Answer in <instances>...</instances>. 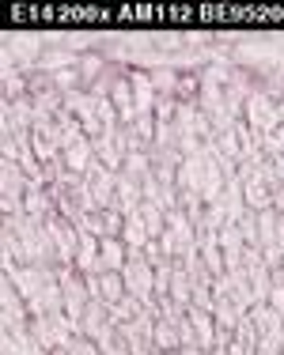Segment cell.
Wrapping results in <instances>:
<instances>
[{"label":"cell","mask_w":284,"mask_h":355,"mask_svg":"<svg viewBox=\"0 0 284 355\" xmlns=\"http://www.w3.org/2000/svg\"><path fill=\"white\" fill-rule=\"evenodd\" d=\"M31 333L35 340L46 348L49 355L53 352H69L72 344L80 340V325L69 314H53V318H31Z\"/></svg>","instance_id":"obj_1"},{"label":"cell","mask_w":284,"mask_h":355,"mask_svg":"<svg viewBox=\"0 0 284 355\" xmlns=\"http://www.w3.org/2000/svg\"><path fill=\"white\" fill-rule=\"evenodd\" d=\"M160 246H163V253H167L171 261H182L186 253L197 250V227H194V219L182 212V208L167 212V227H163Z\"/></svg>","instance_id":"obj_2"},{"label":"cell","mask_w":284,"mask_h":355,"mask_svg":"<svg viewBox=\"0 0 284 355\" xmlns=\"http://www.w3.org/2000/svg\"><path fill=\"white\" fill-rule=\"evenodd\" d=\"M122 280H125V291H129L133 299H140L144 306L156 302V268L148 265L144 250H129V261H125V268H122Z\"/></svg>","instance_id":"obj_3"},{"label":"cell","mask_w":284,"mask_h":355,"mask_svg":"<svg viewBox=\"0 0 284 355\" xmlns=\"http://www.w3.org/2000/svg\"><path fill=\"white\" fill-rule=\"evenodd\" d=\"M178 336H182V348H205L212 352L216 348V321L208 310H197V306H186V314L178 321Z\"/></svg>","instance_id":"obj_4"},{"label":"cell","mask_w":284,"mask_h":355,"mask_svg":"<svg viewBox=\"0 0 284 355\" xmlns=\"http://www.w3.org/2000/svg\"><path fill=\"white\" fill-rule=\"evenodd\" d=\"M243 121L258 132V137H269V132L281 125V117H277V98H273L265 87H258L254 95L247 98V106H243Z\"/></svg>","instance_id":"obj_5"},{"label":"cell","mask_w":284,"mask_h":355,"mask_svg":"<svg viewBox=\"0 0 284 355\" xmlns=\"http://www.w3.org/2000/svg\"><path fill=\"white\" fill-rule=\"evenodd\" d=\"M46 227H49V239H53V250H57V268H72L76 250H80V231H76V223L53 212V216L46 219Z\"/></svg>","instance_id":"obj_6"},{"label":"cell","mask_w":284,"mask_h":355,"mask_svg":"<svg viewBox=\"0 0 284 355\" xmlns=\"http://www.w3.org/2000/svg\"><path fill=\"white\" fill-rule=\"evenodd\" d=\"M49 280H57V268H46V265H12V268H4V284H12L23 299H35Z\"/></svg>","instance_id":"obj_7"},{"label":"cell","mask_w":284,"mask_h":355,"mask_svg":"<svg viewBox=\"0 0 284 355\" xmlns=\"http://www.w3.org/2000/svg\"><path fill=\"white\" fill-rule=\"evenodd\" d=\"M57 280H61V291H65V314L80 325V314L87 310V302H91L87 280H83L76 268H57Z\"/></svg>","instance_id":"obj_8"},{"label":"cell","mask_w":284,"mask_h":355,"mask_svg":"<svg viewBox=\"0 0 284 355\" xmlns=\"http://www.w3.org/2000/svg\"><path fill=\"white\" fill-rule=\"evenodd\" d=\"M0 321H4V333H27L31 329L27 299L12 284H4V291H0Z\"/></svg>","instance_id":"obj_9"},{"label":"cell","mask_w":284,"mask_h":355,"mask_svg":"<svg viewBox=\"0 0 284 355\" xmlns=\"http://www.w3.org/2000/svg\"><path fill=\"white\" fill-rule=\"evenodd\" d=\"M87 280V291H91V299H99V302H106V306H118V302L125 299V280H122V272H95V276H83Z\"/></svg>","instance_id":"obj_10"},{"label":"cell","mask_w":284,"mask_h":355,"mask_svg":"<svg viewBox=\"0 0 284 355\" xmlns=\"http://www.w3.org/2000/svg\"><path fill=\"white\" fill-rule=\"evenodd\" d=\"M27 310L31 318H53V314H65V291H61V280H49L35 299H27Z\"/></svg>","instance_id":"obj_11"},{"label":"cell","mask_w":284,"mask_h":355,"mask_svg":"<svg viewBox=\"0 0 284 355\" xmlns=\"http://www.w3.org/2000/svg\"><path fill=\"white\" fill-rule=\"evenodd\" d=\"M216 208L224 212V219H228V223H239V216L247 212V193H243V178H239V174L228 178V185H224Z\"/></svg>","instance_id":"obj_12"},{"label":"cell","mask_w":284,"mask_h":355,"mask_svg":"<svg viewBox=\"0 0 284 355\" xmlns=\"http://www.w3.org/2000/svg\"><path fill=\"white\" fill-rule=\"evenodd\" d=\"M144 205V185L133 182V178L118 174V193H114V212L118 216H133L137 208Z\"/></svg>","instance_id":"obj_13"},{"label":"cell","mask_w":284,"mask_h":355,"mask_svg":"<svg viewBox=\"0 0 284 355\" xmlns=\"http://www.w3.org/2000/svg\"><path fill=\"white\" fill-rule=\"evenodd\" d=\"M129 83H133V106H137V114L144 117V114H152L156 110V87H152V76L148 72H140V69H133L129 72Z\"/></svg>","instance_id":"obj_14"},{"label":"cell","mask_w":284,"mask_h":355,"mask_svg":"<svg viewBox=\"0 0 284 355\" xmlns=\"http://www.w3.org/2000/svg\"><path fill=\"white\" fill-rule=\"evenodd\" d=\"M99 246H103V242H99L95 234H80V250H76V261H72V268H76L80 276L103 272V265H99Z\"/></svg>","instance_id":"obj_15"},{"label":"cell","mask_w":284,"mask_h":355,"mask_svg":"<svg viewBox=\"0 0 284 355\" xmlns=\"http://www.w3.org/2000/svg\"><path fill=\"white\" fill-rule=\"evenodd\" d=\"M61 159H65V166H69L72 174L83 178V174L91 171V163H95L99 155H95V144H91V140H76L72 148H65V151H61Z\"/></svg>","instance_id":"obj_16"},{"label":"cell","mask_w":284,"mask_h":355,"mask_svg":"<svg viewBox=\"0 0 284 355\" xmlns=\"http://www.w3.org/2000/svg\"><path fill=\"white\" fill-rule=\"evenodd\" d=\"M144 200L148 205H156V208H163V212H174L178 208V189L174 185H163L160 178H144Z\"/></svg>","instance_id":"obj_17"},{"label":"cell","mask_w":284,"mask_h":355,"mask_svg":"<svg viewBox=\"0 0 284 355\" xmlns=\"http://www.w3.org/2000/svg\"><path fill=\"white\" fill-rule=\"evenodd\" d=\"M103 246H99V265H103V272H122L125 261H129V246H125L122 239H99Z\"/></svg>","instance_id":"obj_18"},{"label":"cell","mask_w":284,"mask_h":355,"mask_svg":"<svg viewBox=\"0 0 284 355\" xmlns=\"http://www.w3.org/2000/svg\"><path fill=\"white\" fill-rule=\"evenodd\" d=\"M0 355H49L42 344L35 340V333H4V348H0Z\"/></svg>","instance_id":"obj_19"},{"label":"cell","mask_w":284,"mask_h":355,"mask_svg":"<svg viewBox=\"0 0 284 355\" xmlns=\"http://www.w3.org/2000/svg\"><path fill=\"white\" fill-rule=\"evenodd\" d=\"M250 321H254V333H258V340L262 336H269V333H277V329L284 325V314H277L273 306H250Z\"/></svg>","instance_id":"obj_20"},{"label":"cell","mask_w":284,"mask_h":355,"mask_svg":"<svg viewBox=\"0 0 284 355\" xmlns=\"http://www.w3.org/2000/svg\"><path fill=\"white\" fill-rule=\"evenodd\" d=\"M122 242L129 250H144L148 242H152V234H148V227H144V219H140L137 212L133 216H125V227H122Z\"/></svg>","instance_id":"obj_21"},{"label":"cell","mask_w":284,"mask_h":355,"mask_svg":"<svg viewBox=\"0 0 284 355\" xmlns=\"http://www.w3.org/2000/svg\"><path fill=\"white\" fill-rule=\"evenodd\" d=\"M118 174H125V178H133V182L144 185V178H152V155H148V151H129Z\"/></svg>","instance_id":"obj_22"},{"label":"cell","mask_w":284,"mask_h":355,"mask_svg":"<svg viewBox=\"0 0 284 355\" xmlns=\"http://www.w3.org/2000/svg\"><path fill=\"white\" fill-rule=\"evenodd\" d=\"M137 216L144 219V227H148V234H152V239H163V227H167V212L163 208H156V205H140L137 208Z\"/></svg>","instance_id":"obj_23"},{"label":"cell","mask_w":284,"mask_h":355,"mask_svg":"<svg viewBox=\"0 0 284 355\" xmlns=\"http://www.w3.org/2000/svg\"><path fill=\"white\" fill-rule=\"evenodd\" d=\"M148 76H152L156 95H160V98H174V87H178V72H174V69H152Z\"/></svg>","instance_id":"obj_24"},{"label":"cell","mask_w":284,"mask_h":355,"mask_svg":"<svg viewBox=\"0 0 284 355\" xmlns=\"http://www.w3.org/2000/svg\"><path fill=\"white\" fill-rule=\"evenodd\" d=\"M239 234H243V242H247V246H254L258 250V212H254V208H247V212L243 216H239Z\"/></svg>","instance_id":"obj_25"},{"label":"cell","mask_w":284,"mask_h":355,"mask_svg":"<svg viewBox=\"0 0 284 355\" xmlns=\"http://www.w3.org/2000/svg\"><path fill=\"white\" fill-rule=\"evenodd\" d=\"M103 355H129V348H125L122 340H114V344H106V348H103Z\"/></svg>","instance_id":"obj_26"},{"label":"cell","mask_w":284,"mask_h":355,"mask_svg":"<svg viewBox=\"0 0 284 355\" xmlns=\"http://www.w3.org/2000/svg\"><path fill=\"white\" fill-rule=\"evenodd\" d=\"M273 174H277V182L284 185V155H277V159H273Z\"/></svg>","instance_id":"obj_27"},{"label":"cell","mask_w":284,"mask_h":355,"mask_svg":"<svg viewBox=\"0 0 284 355\" xmlns=\"http://www.w3.org/2000/svg\"><path fill=\"white\" fill-rule=\"evenodd\" d=\"M163 355H182V352H178V348H174V352H163Z\"/></svg>","instance_id":"obj_28"}]
</instances>
